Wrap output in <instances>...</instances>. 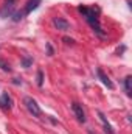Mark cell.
I'll list each match as a JSON object with an SVG mask.
<instances>
[{"label":"cell","instance_id":"cell-12","mask_svg":"<svg viewBox=\"0 0 132 134\" xmlns=\"http://www.w3.org/2000/svg\"><path fill=\"white\" fill-rule=\"evenodd\" d=\"M0 66H2V69H3V70H5V72H9V70H11V69H9V66H8V64H6V63H3V61H2V59H0Z\"/></svg>","mask_w":132,"mask_h":134},{"label":"cell","instance_id":"cell-10","mask_svg":"<svg viewBox=\"0 0 132 134\" xmlns=\"http://www.w3.org/2000/svg\"><path fill=\"white\" fill-rule=\"evenodd\" d=\"M131 83H132V76H131V75H128V76L124 78V91H126L128 97H131V95H132V87H131Z\"/></svg>","mask_w":132,"mask_h":134},{"label":"cell","instance_id":"cell-14","mask_svg":"<svg viewBox=\"0 0 132 134\" xmlns=\"http://www.w3.org/2000/svg\"><path fill=\"white\" fill-rule=\"evenodd\" d=\"M64 41H65L67 44H73V42H75L73 39H68V37H64Z\"/></svg>","mask_w":132,"mask_h":134},{"label":"cell","instance_id":"cell-5","mask_svg":"<svg viewBox=\"0 0 132 134\" xmlns=\"http://www.w3.org/2000/svg\"><path fill=\"white\" fill-rule=\"evenodd\" d=\"M98 117L99 120H101V123H103V128H104V133L106 134H115V131H113V128H112V125L107 122V119L104 117V114L101 112V111H98Z\"/></svg>","mask_w":132,"mask_h":134},{"label":"cell","instance_id":"cell-6","mask_svg":"<svg viewBox=\"0 0 132 134\" xmlns=\"http://www.w3.org/2000/svg\"><path fill=\"white\" fill-rule=\"evenodd\" d=\"M53 25L58 28V30H62V31H65L70 28V24L67 22L65 19H62V17H55L53 19Z\"/></svg>","mask_w":132,"mask_h":134},{"label":"cell","instance_id":"cell-9","mask_svg":"<svg viewBox=\"0 0 132 134\" xmlns=\"http://www.w3.org/2000/svg\"><path fill=\"white\" fill-rule=\"evenodd\" d=\"M98 76H99V80L103 81V84H104V86H107L109 89H113V83L110 81V78H109V76L101 70V69H98Z\"/></svg>","mask_w":132,"mask_h":134},{"label":"cell","instance_id":"cell-11","mask_svg":"<svg viewBox=\"0 0 132 134\" xmlns=\"http://www.w3.org/2000/svg\"><path fill=\"white\" fill-rule=\"evenodd\" d=\"M42 83H44V73L39 70V72H37V84L42 86Z\"/></svg>","mask_w":132,"mask_h":134},{"label":"cell","instance_id":"cell-15","mask_svg":"<svg viewBox=\"0 0 132 134\" xmlns=\"http://www.w3.org/2000/svg\"><path fill=\"white\" fill-rule=\"evenodd\" d=\"M89 134H93V133H92V131H89Z\"/></svg>","mask_w":132,"mask_h":134},{"label":"cell","instance_id":"cell-1","mask_svg":"<svg viewBox=\"0 0 132 134\" xmlns=\"http://www.w3.org/2000/svg\"><path fill=\"white\" fill-rule=\"evenodd\" d=\"M78 11L86 17V20H87V24L93 28V31L98 34L99 37H104V31H103V28H101V25H99V19H98V9L95 11V8H87V6H79L78 8Z\"/></svg>","mask_w":132,"mask_h":134},{"label":"cell","instance_id":"cell-2","mask_svg":"<svg viewBox=\"0 0 132 134\" xmlns=\"http://www.w3.org/2000/svg\"><path fill=\"white\" fill-rule=\"evenodd\" d=\"M23 104H25V108L28 109V112L33 114L34 117H40V115H42V111H40L39 104L36 103L34 98H31V97H25V98H23Z\"/></svg>","mask_w":132,"mask_h":134},{"label":"cell","instance_id":"cell-4","mask_svg":"<svg viewBox=\"0 0 132 134\" xmlns=\"http://www.w3.org/2000/svg\"><path fill=\"white\" fill-rule=\"evenodd\" d=\"M16 2H17V0H6V2H5V5H3V8H2V16H3V17L13 16L14 8H16Z\"/></svg>","mask_w":132,"mask_h":134},{"label":"cell","instance_id":"cell-13","mask_svg":"<svg viewBox=\"0 0 132 134\" xmlns=\"http://www.w3.org/2000/svg\"><path fill=\"white\" fill-rule=\"evenodd\" d=\"M30 64H31V59H30V58H25V59H23V66L28 67Z\"/></svg>","mask_w":132,"mask_h":134},{"label":"cell","instance_id":"cell-8","mask_svg":"<svg viewBox=\"0 0 132 134\" xmlns=\"http://www.w3.org/2000/svg\"><path fill=\"white\" fill-rule=\"evenodd\" d=\"M0 108H3V109H11L13 108V100L8 94H3L0 97Z\"/></svg>","mask_w":132,"mask_h":134},{"label":"cell","instance_id":"cell-3","mask_svg":"<svg viewBox=\"0 0 132 134\" xmlns=\"http://www.w3.org/2000/svg\"><path fill=\"white\" fill-rule=\"evenodd\" d=\"M71 109H73V112H75V117L78 119V122H81V123H84L86 122V112H84V109H82V106L79 104V103H71Z\"/></svg>","mask_w":132,"mask_h":134},{"label":"cell","instance_id":"cell-7","mask_svg":"<svg viewBox=\"0 0 132 134\" xmlns=\"http://www.w3.org/2000/svg\"><path fill=\"white\" fill-rule=\"evenodd\" d=\"M39 5H40V0H28V2H27V6H25V8H23V11H22V14H23V16L30 14V13L34 11Z\"/></svg>","mask_w":132,"mask_h":134}]
</instances>
